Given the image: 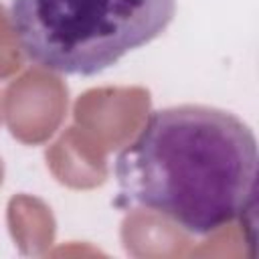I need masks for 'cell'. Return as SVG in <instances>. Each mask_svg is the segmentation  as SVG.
<instances>
[{
  "mask_svg": "<svg viewBox=\"0 0 259 259\" xmlns=\"http://www.w3.org/2000/svg\"><path fill=\"white\" fill-rule=\"evenodd\" d=\"M132 202L192 235L239 219L253 202L257 140L235 113L200 103L154 109L113 164Z\"/></svg>",
  "mask_w": 259,
  "mask_h": 259,
  "instance_id": "cell-1",
  "label": "cell"
},
{
  "mask_svg": "<svg viewBox=\"0 0 259 259\" xmlns=\"http://www.w3.org/2000/svg\"><path fill=\"white\" fill-rule=\"evenodd\" d=\"M176 0H12L10 22L24 55L63 75H97L158 38Z\"/></svg>",
  "mask_w": 259,
  "mask_h": 259,
  "instance_id": "cell-2",
  "label": "cell"
}]
</instances>
